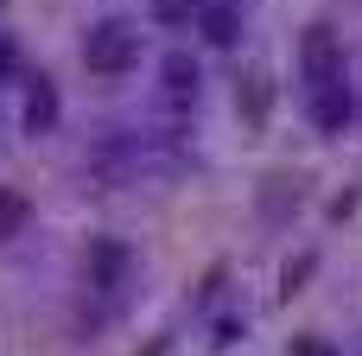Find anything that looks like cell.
Returning a JSON list of instances; mask_svg holds the SVG:
<instances>
[{
	"label": "cell",
	"instance_id": "6",
	"mask_svg": "<svg viewBox=\"0 0 362 356\" xmlns=\"http://www.w3.org/2000/svg\"><path fill=\"white\" fill-rule=\"evenodd\" d=\"M159 89H165V102H197L204 64H197L191 51H165V57H159Z\"/></svg>",
	"mask_w": 362,
	"mask_h": 356
},
{
	"label": "cell",
	"instance_id": "9",
	"mask_svg": "<svg viewBox=\"0 0 362 356\" xmlns=\"http://www.w3.org/2000/svg\"><path fill=\"white\" fill-rule=\"evenodd\" d=\"M25 223H32V197L25 191H0V242L25 236Z\"/></svg>",
	"mask_w": 362,
	"mask_h": 356
},
{
	"label": "cell",
	"instance_id": "5",
	"mask_svg": "<svg viewBox=\"0 0 362 356\" xmlns=\"http://www.w3.org/2000/svg\"><path fill=\"white\" fill-rule=\"evenodd\" d=\"M25 96H19V127L38 140V134H57V121H64V96H57V83L51 76H25L19 83Z\"/></svg>",
	"mask_w": 362,
	"mask_h": 356
},
{
	"label": "cell",
	"instance_id": "8",
	"mask_svg": "<svg viewBox=\"0 0 362 356\" xmlns=\"http://www.w3.org/2000/svg\"><path fill=\"white\" fill-rule=\"evenodd\" d=\"M197 13H204V0H146V19H153V25H165V32L197 25Z\"/></svg>",
	"mask_w": 362,
	"mask_h": 356
},
{
	"label": "cell",
	"instance_id": "2",
	"mask_svg": "<svg viewBox=\"0 0 362 356\" xmlns=\"http://www.w3.org/2000/svg\"><path fill=\"white\" fill-rule=\"evenodd\" d=\"M305 115H312V127H318L325 140L356 134V127H362V96H356V83H350V76H337V83L305 89Z\"/></svg>",
	"mask_w": 362,
	"mask_h": 356
},
{
	"label": "cell",
	"instance_id": "1",
	"mask_svg": "<svg viewBox=\"0 0 362 356\" xmlns=\"http://www.w3.org/2000/svg\"><path fill=\"white\" fill-rule=\"evenodd\" d=\"M140 64V25L134 19H95L83 32V70L95 76H127Z\"/></svg>",
	"mask_w": 362,
	"mask_h": 356
},
{
	"label": "cell",
	"instance_id": "11",
	"mask_svg": "<svg viewBox=\"0 0 362 356\" xmlns=\"http://www.w3.org/2000/svg\"><path fill=\"white\" fill-rule=\"evenodd\" d=\"M286 356H344L331 338H318V331H299L293 344H286Z\"/></svg>",
	"mask_w": 362,
	"mask_h": 356
},
{
	"label": "cell",
	"instance_id": "12",
	"mask_svg": "<svg viewBox=\"0 0 362 356\" xmlns=\"http://www.w3.org/2000/svg\"><path fill=\"white\" fill-rule=\"evenodd\" d=\"M235 331H248V318H223L216 325V344H235Z\"/></svg>",
	"mask_w": 362,
	"mask_h": 356
},
{
	"label": "cell",
	"instance_id": "7",
	"mask_svg": "<svg viewBox=\"0 0 362 356\" xmlns=\"http://www.w3.org/2000/svg\"><path fill=\"white\" fill-rule=\"evenodd\" d=\"M197 32H204L216 51H235V38H242V13H235V0H204Z\"/></svg>",
	"mask_w": 362,
	"mask_h": 356
},
{
	"label": "cell",
	"instance_id": "10",
	"mask_svg": "<svg viewBox=\"0 0 362 356\" xmlns=\"http://www.w3.org/2000/svg\"><path fill=\"white\" fill-rule=\"evenodd\" d=\"M13 83H25V51L13 32H0V89H13Z\"/></svg>",
	"mask_w": 362,
	"mask_h": 356
},
{
	"label": "cell",
	"instance_id": "4",
	"mask_svg": "<svg viewBox=\"0 0 362 356\" xmlns=\"http://www.w3.org/2000/svg\"><path fill=\"white\" fill-rule=\"evenodd\" d=\"M83 280H89L95 293H121V287L134 280V248H127L121 236H95L89 255H83Z\"/></svg>",
	"mask_w": 362,
	"mask_h": 356
},
{
	"label": "cell",
	"instance_id": "3",
	"mask_svg": "<svg viewBox=\"0 0 362 356\" xmlns=\"http://www.w3.org/2000/svg\"><path fill=\"white\" fill-rule=\"evenodd\" d=\"M299 76H305V89L350 76V64H344V38H337L331 25H312V32L299 38Z\"/></svg>",
	"mask_w": 362,
	"mask_h": 356
}]
</instances>
